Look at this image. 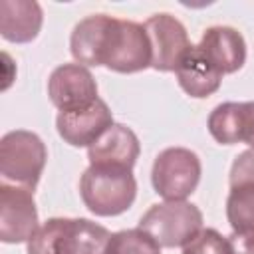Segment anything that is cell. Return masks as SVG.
I'll return each instance as SVG.
<instances>
[{"mask_svg":"<svg viewBox=\"0 0 254 254\" xmlns=\"http://www.w3.org/2000/svg\"><path fill=\"white\" fill-rule=\"evenodd\" d=\"M111 232L87 218H50L28 240V254H105Z\"/></svg>","mask_w":254,"mask_h":254,"instance_id":"obj_1","label":"cell"},{"mask_svg":"<svg viewBox=\"0 0 254 254\" xmlns=\"http://www.w3.org/2000/svg\"><path fill=\"white\" fill-rule=\"evenodd\" d=\"M79 194L95 216H117L131 208L137 196V181L129 169L89 165L81 175Z\"/></svg>","mask_w":254,"mask_h":254,"instance_id":"obj_2","label":"cell"},{"mask_svg":"<svg viewBox=\"0 0 254 254\" xmlns=\"http://www.w3.org/2000/svg\"><path fill=\"white\" fill-rule=\"evenodd\" d=\"M46 145L32 131L16 129L0 139V175L4 181L34 190L46 167Z\"/></svg>","mask_w":254,"mask_h":254,"instance_id":"obj_3","label":"cell"},{"mask_svg":"<svg viewBox=\"0 0 254 254\" xmlns=\"http://www.w3.org/2000/svg\"><path fill=\"white\" fill-rule=\"evenodd\" d=\"M139 228L149 232L161 246H185L200 228L202 212L187 200H165L153 204L139 220Z\"/></svg>","mask_w":254,"mask_h":254,"instance_id":"obj_4","label":"cell"},{"mask_svg":"<svg viewBox=\"0 0 254 254\" xmlns=\"http://www.w3.org/2000/svg\"><path fill=\"white\" fill-rule=\"evenodd\" d=\"M101 65L117 73H135L151 65V42L143 24L131 20L113 18L103 54Z\"/></svg>","mask_w":254,"mask_h":254,"instance_id":"obj_5","label":"cell"},{"mask_svg":"<svg viewBox=\"0 0 254 254\" xmlns=\"http://www.w3.org/2000/svg\"><path fill=\"white\" fill-rule=\"evenodd\" d=\"M200 159L185 147H169L155 157L151 183L165 200H185L194 192L200 181Z\"/></svg>","mask_w":254,"mask_h":254,"instance_id":"obj_6","label":"cell"},{"mask_svg":"<svg viewBox=\"0 0 254 254\" xmlns=\"http://www.w3.org/2000/svg\"><path fill=\"white\" fill-rule=\"evenodd\" d=\"M34 190L18 185H0V240L6 244L28 242L38 226Z\"/></svg>","mask_w":254,"mask_h":254,"instance_id":"obj_7","label":"cell"},{"mask_svg":"<svg viewBox=\"0 0 254 254\" xmlns=\"http://www.w3.org/2000/svg\"><path fill=\"white\" fill-rule=\"evenodd\" d=\"M143 26L151 42V67L175 71L181 58L192 46L185 26L171 14H155Z\"/></svg>","mask_w":254,"mask_h":254,"instance_id":"obj_8","label":"cell"},{"mask_svg":"<svg viewBox=\"0 0 254 254\" xmlns=\"http://www.w3.org/2000/svg\"><path fill=\"white\" fill-rule=\"evenodd\" d=\"M50 101L60 111H77L97 99V83L81 64H62L48 79Z\"/></svg>","mask_w":254,"mask_h":254,"instance_id":"obj_9","label":"cell"},{"mask_svg":"<svg viewBox=\"0 0 254 254\" xmlns=\"http://www.w3.org/2000/svg\"><path fill=\"white\" fill-rule=\"evenodd\" d=\"M111 125H113L111 109L99 97L89 107L77 111H60L56 117V127L60 137L71 147L93 145Z\"/></svg>","mask_w":254,"mask_h":254,"instance_id":"obj_10","label":"cell"},{"mask_svg":"<svg viewBox=\"0 0 254 254\" xmlns=\"http://www.w3.org/2000/svg\"><path fill=\"white\" fill-rule=\"evenodd\" d=\"M208 131L220 145L246 143L254 149V101H226L208 115Z\"/></svg>","mask_w":254,"mask_h":254,"instance_id":"obj_11","label":"cell"},{"mask_svg":"<svg viewBox=\"0 0 254 254\" xmlns=\"http://www.w3.org/2000/svg\"><path fill=\"white\" fill-rule=\"evenodd\" d=\"M141 145L137 135L121 125L113 123L93 145L87 147V159L93 167H119L133 171Z\"/></svg>","mask_w":254,"mask_h":254,"instance_id":"obj_12","label":"cell"},{"mask_svg":"<svg viewBox=\"0 0 254 254\" xmlns=\"http://www.w3.org/2000/svg\"><path fill=\"white\" fill-rule=\"evenodd\" d=\"M177 79L183 91L190 97L202 99L212 95L222 83V71L204 56V52L196 46H190L187 54L181 58L177 69Z\"/></svg>","mask_w":254,"mask_h":254,"instance_id":"obj_13","label":"cell"},{"mask_svg":"<svg viewBox=\"0 0 254 254\" xmlns=\"http://www.w3.org/2000/svg\"><path fill=\"white\" fill-rule=\"evenodd\" d=\"M198 48L224 75L238 71L246 62V42L242 34L230 26H212L204 30Z\"/></svg>","mask_w":254,"mask_h":254,"instance_id":"obj_14","label":"cell"},{"mask_svg":"<svg viewBox=\"0 0 254 254\" xmlns=\"http://www.w3.org/2000/svg\"><path fill=\"white\" fill-rule=\"evenodd\" d=\"M44 12L34 0H2L0 2V34L12 44H28L42 30Z\"/></svg>","mask_w":254,"mask_h":254,"instance_id":"obj_15","label":"cell"},{"mask_svg":"<svg viewBox=\"0 0 254 254\" xmlns=\"http://www.w3.org/2000/svg\"><path fill=\"white\" fill-rule=\"evenodd\" d=\"M111 20L113 18L107 14H93L75 24L69 38V48L77 64L101 65V52H103V44H105Z\"/></svg>","mask_w":254,"mask_h":254,"instance_id":"obj_16","label":"cell"},{"mask_svg":"<svg viewBox=\"0 0 254 254\" xmlns=\"http://www.w3.org/2000/svg\"><path fill=\"white\" fill-rule=\"evenodd\" d=\"M226 218L232 230H242L254 224V179L230 183L226 198Z\"/></svg>","mask_w":254,"mask_h":254,"instance_id":"obj_17","label":"cell"},{"mask_svg":"<svg viewBox=\"0 0 254 254\" xmlns=\"http://www.w3.org/2000/svg\"><path fill=\"white\" fill-rule=\"evenodd\" d=\"M105 254H161V244L137 226L111 234Z\"/></svg>","mask_w":254,"mask_h":254,"instance_id":"obj_18","label":"cell"},{"mask_svg":"<svg viewBox=\"0 0 254 254\" xmlns=\"http://www.w3.org/2000/svg\"><path fill=\"white\" fill-rule=\"evenodd\" d=\"M183 254H234L232 244L214 228H200L185 246Z\"/></svg>","mask_w":254,"mask_h":254,"instance_id":"obj_19","label":"cell"},{"mask_svg":"<svg viewBox=\"0 0 254 254\" xmlns=\"http://www.w3.org/2000/svg\"><path fill=\"white\" fill-rule=\"evenodd\" d=\"M244 179H254V149L242 151L230 167V183Z\"/></svg>","mask_w":254,"mask_h":254,"instance_id":"obj_20","label":"cell"},{"mask_svg":"<svg viewBox=\"0 0 254 254\" xmlns=\"http://www.w3.org/2000/svg\"><path fill=\"white\" fill-rule=\"evenodd\" d=\"M234 254H254V224L242 230H232L228 236Z\"/></svg>","mask_w":254,"mask_h":254,"instance_id":"obj_21","label":"cell"}]
</instances>
